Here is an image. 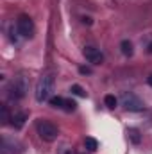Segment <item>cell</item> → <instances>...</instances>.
Instances as JSON below:
<instances>
[{
    "label": "cell",
    "instance_id": "1",
    "mask_svg": "<svg viewBox=\"0 0 152 154\" xmlns=\"http://www.w3.org/2000/svg\"><path fill=\"white\" fill-rule=\"evenodd\" d=\"M54 91V77L52 75H43L38 79L36 82V91H34V97L38 102H45V100H50V95Z\"/></svg>",
    "mask_w": 152,
    "mask_h": 154
},
{
    "label": "cell",
    "instance_id": "2",
    "mask_svg": "<svg viewBox=\"0 0 152 154\" xmlns=\"http://www.w3.org/2000/svg\"><path fill=\"white\" fill-rule=\"evenodd\" d=\"M36 129H38L39 138H41V140H45V142H48V143L56 142V140H57V136H59V129H57L52 122L43 120V118L36 122Z\"/></svg>",
    "mask_w": 152,
    "mask_h": 154
},
{
    "label": "cell",
    "instance_id": "3",
    "mask_svg": "<svg viewBox=\"0 0 152 154\" xmlns=\"http://www.w3.org/2000/svg\"><path fill=\"white\" fill-rule=\"evenodd\" d=\"M27 90H29L27 79H25L23 75H18V77H14V79L11 81V84H9V88H7V93H9V99L20 100V99L25 97Z\"/></svg>",
    "mask_w": 152,
    "mask_h": 154
},
{
    "label": "cell",
    "instance_id": "4",
    "mask_svg": "<svg viewBox=\"0 0 152 154\" xmlns=\"http://www.w3.org/2000/svg\"><path fill=\"white\" fill-rule=\"evenodd\" d=\"M120 102H122V106H123V108H125L127 111H141V109L145 108L143 100H141V99H140L138 95L131 93V91H125V93L122 95Z\"/></svg>",
    "mask_w": 152,
    "mask_h": 154
},
{
    "label": "cell",
    "instance_id": "5",
    "mask_svg": "<svg viewBox=\"0 0 152 154\" xmlns=\"http://www.w3.org/2000/svg\"><path fill=\"white\" fill-rule=\"evenodd\" d=\"M16 31L22 38H32L34 34V23L27 14H20L16 20Z\"/></svg>",
    "mask_w": 152,
    "mask_h": 154
},
{
    "label": "cell",
    "instance_id": "6",
    "mask_svg": "<svg viewBox=\"0 0 152 154\" xmlns=\"http://www.w3.org/2000/svg\"><path fill=\"white\" fill-rule=\"evenodd\" d=\"M82 54H84L86 61L91 63V65H102V63H104V54H102L100 48H97V47H84Z\"/></svg>",
    "mask_w": 152,
    "mask_h": 154
},
{
    "label": "cell",
    "instance_id": "7",
    "mask_svg": "<svg viewBox=\"0 0 152 154\" xmlns=\"http://www.w3.org/2000/svg\"><path fill=\"white\" fill-rule=\"evenodd\" d=\"M18 152H22V143L18 140H9V138L2 140V154H18Z\"/></svg>",
    "mask_w": 152,
    "mask_h": 154
},
{
    "label": "cell",
    "instance_id": "8",
    "mask_svg": "<svg viewBox=\"0 0 152 154\" xmlns=\"http://www.w3.org/2000/svg\"><path fill=\"white\" fill-rule=\"evenodd\" d=\"M27 113L25 111H18V113H14L13 118H11V125L14 127V129H22L23 125H25V122H27Z\"/></svg>",
    "mask_w": 152,
    "mask_h": 154
},
{
    "label": "cell",
    "instance_id": "9",
    "mask_svg": "<svg viewBox=\"0 0 152 154\" xmlns=\"http://www.w3.org/2000/svg\"><path fill=\"white\" fill-rule=\"evenodd\" d=\"M120 50H122V54H123V56H127V57H131V56L134 54L132 43H131L129 39H122V41H120Z\"/></svg>",
    "mask_w": 152,
    "mask_h": 154
},
{
    "label": "cell",
    "instance_id": "10",
    "mask_svg": "<svg viewBox=\"0 0 152 154\" xmlns=\"http://www.w3.org/2000/svg\"><path fill=\"white\" fill-rule=\"evenodd\" d=\"M84 145H86V149H88L90 152H95V151L99 149V142H97L95 138H91V136H88V138L84 140Z\"/></svg>",
    "mask_w": 152,
    "mask_h": 154
},
{
    "label": "cell",
    "instance_id": "11",
    "mask_svg": "<svg viewBox=\"0 0 152 154\" xmlns=\"http://www.w3.org/2000/svg\"><path fill=\"white\" fill-rule=\"evenodd\" d=\"M104 104H106L109 109H114L116 104H118V99H116L114 95H106V97H104Z\"/></svg>",
    "mask_w": 152,
    "mask_h": 154
},
{
    "label": "cell",
    "instance_id": "12",
    "mask_svg": "<svg viewBox=\"0 0 152 154\" xmlns=\"http://www.w3.org/2000/svg\"><path fill=\"white\" fill-rule=\"evenodd\" d=\"M127 134H129V138L132 140V143H140L141 136H140V131H138V129H129Z\"/></svg>",
    "mask_w": 152,
    "mask_h": 154
},
{
    "label": "cell",
    "instance_id": "13",
    "mask_svg": "<svg viewBox=\"0 0 152 154\" xmlns=\"http://www.w3.org/2000/svg\"><path fill=\"white\" fill-rule=\"evenodd\" d=\"M75 108H77V104L72 100V99H65V102H63V108H61V109H65V111H68V113H70V111H74Z\"/></svg>",
    "mask_w": 152,
    "mask_h": 154
},
{
    "label": "cell",
    "instance_id": "14",
    "mask_svg": "<svg viewBox=\"0 0 152 154\" xmlns=\"http://www.w3.org/2000/svg\"><path fill=\"white\" fill-rule=\"evenodd\" d=\"M48 102H50V106H52V108H59V109H61V108H63L65 99H63V97H50V100H48Z\"/></svg>",
    "mask_w": 152,
    "mask_h": 154
},
{
    "label": "cell",
    "instance_id": "15",
    "mask_svg": "<svg viewBox=\"0 0 152 154\" xmlns=\"http://www.w3.org/2000/svg\"><path fill=\"white\" fill-rule=\"evenodd\" d=\"M70 91H72L74 95H77V97H86V91H84V88H82V86H79V84H72Z\"/></svg>",
    "mask_w": 152,
    "mask_h": 154
},
{
    "label": "cell",
    "instance_id": "16",
    "mask_svg": "<svg viewBox=\"0 0 152 154\" xmlns=\"http://www.w3.org/2000/svg\"><path fill=\"white\" fill-rule=\"evenodd\" d=\"M11 118H13V116H9V109H7V106H2V124H7Z\"/></svg>",
    "mask_w": 152,
    "mask_h": 154
},
{
    "label": "cell",
    "instance_id": "17",
    "mask_svg": "<svg viewBox=\"0 0 152 154\" xmlns=\"http://www.w3.org/2000/svg\"><path fill=\"white\" fill-rule=\"evenodd\" d=\"M79 72H81V74H84V75H88V74H91V68H86V66H81V68H79Z\"/></svg>",
    "mask_w": 152,
    "mask_h": 154
},
{
    "label": "cell",
    "instance_id": "18",
    "mask_svg": "<svg viewBox=\"0 0 152 154\" xmlns=\"http://www.w3.org/2000/svg\"><path fill=\"white\" fill-rule=\"evenodd\" d=\"M82 22H84V23H88V25H91V18H86V16H84V18H82Z\"/></svg>",
    "mask_w": 152,
    "mask_h": 154
},
{
    "label": "cell",
    "instance_id": "19",
    "mask_svg": "<svg viewBox=\"0 0 152 154\" xmlns=\"http://www.w3.org/2000/svg\"><path fill=\"white\" fill-rule=\"evenodd\" d=\"M147 52H149V54H152V41L147 45Z\"/></svg>",
    "mask_w": 152,
    "mask_h": 154
},
{
    "label": "cell",
    "instance_id": "20",
    "mask_svg": "<svg viewBox=\"0 0 152 154\" xmlns=\"http://www.w3.org/2000/svg\"><path fill=\"white\" fill-rule=\"evenodd\" d=\"M147 84H149V86H152V75L147 77Z\"/></svg>",
    "mask_w": 152,
    "mask_h": 154
}]
</instances>
